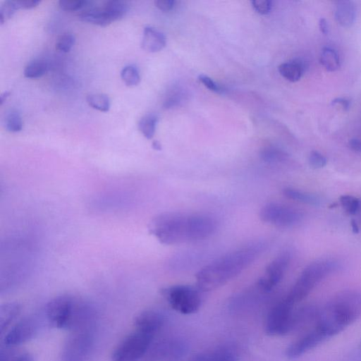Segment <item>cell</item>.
<instances>
[{
	"label": "cell",
	"instance_id": "6da1fadb",
	"mask_svg": "<svg viewBox=\"0 0 361 361\" xmlns=\"http://www.w3.org/2000/svg\"><path fill=\"white\" fill-rule=\"evenodd\" d=\"M217 228L216 220L204 214L164 212L148 225L150 234L164 245H176L204 240Z\"/></svg>",
	"mask_w": 361,
	"mask_h": 361
},
{
	"label": "cell",
	"instance_id": "7a4b0ae2",
	"mask_svg": "<svg viewBox=\"0 0 361 361\" xmlns=\"http://www.w3.org/2000/svg\"><path fill=\"white\" fill-rule=\"evenodd\" d=\"M265 249V244L256 242L216 259L196 274L197 288L214 290L231 281L250 266Z\"/></svg>",
	"mask_w": 361,
	"mask_h": 361
},
{
	"label": "cell",
	"instance_id": "3957f363",
	"mask_svg": "<svg viewBox=\"0 0 361 361\" xmlns=\"http://www.w3.org/2000/svg\"><path fill=\"white\" fill-rule=\"evenodd\" d=\"M361 315V294L344 292L319 309L313 325L326 338L342 331Z\"/></svg>",
	"mask_w": 361,
	"mask_h": 361
},
{
	"label": "cell",
	"instance_id": "277c9868",
	"mask_svg": "<svg viewBox=\"0 0 361 361\" xmlns=\"http://www.w3.org/2000/svg\"><path fill=\"white\" fill-rule=\"evenodd\" d=\"M50 326L71 331L91 329L93 310L83 300L71 295H58L48 302L45 308Z\"/></svg>",
	"mask_w": 361,
	"mask_h": 361
},
{
	"label": "cell",
	"instance_id": "5b68a950",
	"mask_svg": "<svg viewBox=\"0 0 361 361\" xmlns=\"http://www.w3.org/2000/svg\"><path fill=\"white\" fill-rule=\"evenodd\" d=\"M338 267V263L331 259H322L310 264L302 271L286 298L294 305L300 302L318 283Z\"/></svg>",
	"mask_w": 361,
	"mask_h": 361
},
{
	"label": "cell",
	"instance_id": "8992f818",
	"mask_svg": "<svg viewBox=\"0 0 361 361\" xmlns=\"http://www.w3.org/2000/svg\"><path fill=\"white\" fill-rule=\"evenodd\" d=\"M199 290L190 286L176 285L162 289L161 294L174 310L183 314H191L201 305Z\"/></svg>",
	"mask_w": 361,
	"mask_h": 361
},
{
	"label": "cell",
	"instance_id": "52a82bcc",
	"mask_svg": "<svg viewBox=\"0 0 361 361\" xmlns=\"http://www.w3.org/2000/svg\"><path fill=\"white\" fill-rule=\"evenodd\" d=\"M154 336L135 330L114 348L112 361H140L153 342Z\"/></svg>",
	"mask_w": 361,
	"mask_h": 361
},
{
	"label": "cell",
	"instance_id": "ba28073f",
	"mask_svg": "<svg viewBox=\"0 0 361 361\" xmlns=\"http://www.w3.org/2000/svg\"><path fill=\"white\" fill-rule=\"evenodd\" d=\"M294 305L286 297L271 309L265 323L268 335L280 336L292 331Z\"/></svg>",
	"mask_w": 361,
	"mask_h": 361
},
{
	"label": "cell",
	"instance_id": "9c48e42d",
	"mask_svg": "<svg viewBox=\"0 0 361 361\" xmlns=\"http://www.w3.org/2000/svg\"><path fill=\"white\" fill-rule=\"evenodd\" d=\"M259 218L263 222L277 227H290L301 221L302 214L291 207L277 202H269L261 208Z\"/></svg>",
	"mask_w": 361,
	"mask_h": 361
},
{
	"label": "cell",
	"instance_id": "30bf717a",
	"mask_svg": "<svg viewBox=\"0 0 361 361\" xmlns=\"http://www.w3.org/2000/svg\"><path fill=\"white\" fill-rule=\"evenodd\" d=\"M187 345L177 338L164 339L151 344L140 361H180L186 354Z\"/></svg>",
	"mask_w": 361,
	"mask_h": 361
},
{
	"label": "cell",
	"instance_id": "8fae6325",
	"mask_svg": "<svg viewBox=\"0 0 361 361\" xmlns=\"http://www.w3.org/2000/svg\"><path fill=\"white\" fill-rule=\"evenodd\" d=\"M92 345L91 329L71 331L63 350L64 361H83Z\"/></svg>",
	"mask_w": 361,
	"mask_h": 361
},
{
	"label": "cell",
	"instance_id": "7c38bea8",
	"mask_svg": "<svg viewBox=\"0 0 361 361\" xmlns=\"http://www.w3.org/2000/svg\"><path fill=\"white\" fill-rule=\"evenodd\" d=\"M290 262L288 252L279 254L267 265L264 274L258 281V287L263 291L271 290L283 279Z\"/></svg>",
	"mask_w": 361,
	"mask_h": 361
},
{
	"label": "cell",
	"instance_id": "4fadbf2b",
	"mask_svg": "<svg viewBox=\"0 0 361 361\" xmlns=\"http://www.w3.org/2000/svg\"><path fill=\"white\" fill-rule=\"evenodd\" d=\"M326 339L319 330L312 326L287 348L286 355L290 359L297 358L313 349Z\"/></svg>",
	"mask_w": 361,
	"mask_h": 361
},
{
	"label": "cell",
	"instance_id": "5bb4252c",
	"mask_svg": "<svg viewBox=\"0 0 361 361\" xmlns=\"http://www.w3.org/2000/svg\"><path fill=\"white\" fill-rule=\"evenodd\" d=\"M37 326L31 318H24L18 322L5 335L4 343L13 348L31 340L36 334Z\"/></svg>",
	"mask_w": 361,
	"mask_h": 361
},
{
	"label": "cell",
	"instance_id": "9a60e30c",
	"mask_svg": "<svg viewBox=\"0 0 361 361\" xmlns=\"http://www.w3.org/2000/svg\"><path fill=\"white\" fill-rule=\"evenodd\" d=\"M164 317L159 312L145 310L139 313L135 318V330L155 336L163 326Z\"/></svg>",
	"mask_w": 361,
	"mask_h": 361
},
{
	"label": "cell",
	"instance_id": "2e32d148",
	"mask_svg": "<svg viewBox=\"0 0 361 361\" xmlns=\"http://www.w3.org/2000/svg\"><path fill=\"white\" fill-rule=\"evenodd\" d=\"M166 42L165 35L159 30L151 26L144 28L141 42L144 50L151 53L157 52L165 47Z\"/></svg>",
	"mask_w": 361,
	"mask_h": 361
},
{
	"label": "cell",
	"instance_id": "e0dca14e",
	"mask_svg": "<svg viewBox=\"0 0 361 361\" xmlns=\"http://www.w3.org/2000/svg\"><path fill=\"white\" fill-rule=\"evenodd\" d=\"M334 16L336 22L342 27L351 26L356 18V7L351 1L336 2Z\"/></svg>",
	"mask_w": 361,
	"mask_h": 361
},
{
	"label": "cell",
	"instance_id": "ac0fdd59",
	"mask_svg": "<svg viewBox=\"0 0 361 361\" xmlns=\"http://www.w3.org/2000/svg\"><path fill=\"white\" fill-rule=\"evenodd\" d=\"M79 18L99 26H106L114 22L104 6L87 7L79 14Z\"/></svg>",
	"mask_w": 361,
	"mask_h": 361
},
{
	"label": "cell",
	"instance_id": "d6986e66",
	"mask_svg": "<svg viewBox=\"0 0 361 361\" xmlns=\"http://www.w3.org/2000/svg\"><path fill=\"white\" fill-rule=\"evenodd\" d=\"M306 65L303 61L299 59H293L281 63L279 66V72L287 80L297 82L302 76L305 71Z\"/></svg>",
	"mask_w": 361,
	"mask_h": 361
},
{
	"label": "cell",
	"instance_id": "ffe728a7",
	"mask_svg": "<svg viewBox=\"0 0 361 361\" xmlns=\"http://www.w3.org/2000/svg\"><path fill=\"white\" fill-rule=\"evenodd\" d=\"M21 311L20 305L14 302H7L1 305L0 309V329L3 334L11 324L20 314Z\"/></svg>",
	"mask_w": 361,
	"mask_h": 361
},
{
	"label": "cell",
	"instance_id": "44dd1931",
	"mask_svg": "<svg viewBox=\"0 0 361 361\" xmlns=\"http://www.w3.org/2000/svg\"><path fill=\"white\" fill-rule=\"evenodd\" d=\"M320 63L328 71H335L340 66L339 56L332 48L324 47L320 54Z\"/></svg>",
	"mask_w": 361,
	"mask_h": 361
},
{
	"label": "cell",
	"instance_id": "7402d4cb",
	"mask_svg": "<svg viewBox=\"0 0 361 361\" xmlns=\"http://www.w3.org/2000/svg\"><path fill=\"white\" fill-rule=\"evenodd\" d=\"M48 63L43 59H35L25 67L23 74L27 78H38L48 71Z\"/></svg>",
	"mask_w": 361,
	"mask_h": 361
},
{
	"label": "cell",
	"instance_id": "603a6c76",
	"mask_svg": "<svg viewBox=\"0 0 361 361\" xmlns=\"http://www.w3.org/2000/svg\"><path fill=\"white\" fill-rule=\"evenodd\" d=\"M283 192L284 196L288 199L312 205L319 204L320 202V200L317 196L296 189L290 188H285Z\"/></svg>",
	"mask_w": 361,
	"mask_h": 361
},
{
	"label": "cell",
	"instance_id": "cb8c5ba5",
	"mask_svg": "<svg viewBox=\"0 0 361 361\" xmlns=\"http://www.w3.org/2000/svg\"><path fill=\"white\" fill-rule=\"evenodd\" d=\"M157 122L158 117L157 115L152 113L147 114L139 121L138 128L147 139H151L154 135Z\"/></svg>",
	"mask_w": 361,
	"mask_h": 361
},
{
	"label": "cell",
	"instance_id": "d4e9b609",
	"mask_svg": "<svg viewBox=\"0 0 361 361\" xmlns=\"http://www.w3.org/2000/svg\"><path fill=\"white\" fill-rule=\"evenodd\" d=\"M113 21L121 19L128 11V5L123 1H108L103 5Z\"/></svg>",
	"mask_w": 361,
	"mask_h": 361
},
{
	"label": "cell",
	"instance_id": "484cf974",
	"mask_svg": "<svg viewBox=\"0 0 361 361\" xmlns=\"http://www.w3.org/2000/svg\"><path fill=\"white\" fill-rule=\"evenodd\" d=\"M87 102L94 109L106 112L110 109L111 102L109 97L102 93H93L87 97Z\"/></svg>",
	"mask_w": 361,
	"mask_h": 361
},
{
	"label": "cell",
	"instance_id": "4316f807",
	"mask_svg": "<svg viewBox=\"0 0 361 361\" xmlns=\"http://www.w3.org/2000/svg\"><path fill=\"white\" fill-rule=\"evenodd\" d=\"M121 78L129 87L136 86L140 81V75L136 66L129 64L124 66L121 71Z\"/></svg>",
	"mask_w": 361,
	"mask_h": 361
},
{
	"label": "cell",
	"instance_id": "83f0119b",
	"mask_svg": "<svg viewBox=\"0 0 361 361\" xmlns=\"http://www.w3.org/2000/svg\"><path fill=\"white\" fill-rule=\"evenodd\" d=\"M6 129L11 133H17L23 128V120L20 114L16 109L8 111L4 118Z\"/></svg>",
	"mask_w": 361,
	"mask_h": 361
},
{
	"label": "cell",
	"instance_id": "f1b7e54d",
	"mask_svg": "<svg viewBox=\"0 0 361 361\" xmlns=\"http://www.w3.org/2000/svg\"><path fill=\"white\" fill-rule=\"evenodd\" d=\"M261 158L268 163H279L286 159L287 154L277 148L268 147L262 151Z\"/></svg>",
	"mask_w": 361,
	"mask_h": 361
},
{
	"label": "cell",
	"instance_id": "f546056e",
	"mask_svg": "<svg viewBox=\"0 0 361 361\" xmlns=\"http://www.w3.org/2000/svg\"><path fill=\"white\" fill-rule=\"evenodd\" d=\"M20 9L17 0H7L4 1L0 6V23L3 24L8 20L14 13Z\"/></svg>",
	"mask_w": 361,
	"mask_h": 361
},
{
	"label": "cell",
	"instance_id": "4dcf8cb0",
	"mask_svg": "<svg viewBox=\"0 0 361 361\" xmlns=\"http://www.w3.org/2000/svg\"><path fill=\"white\" fill-rule=\"evenodd\" d=\"M0 361H34L32 357L27 353L6 349L1 350Z\"/></svg>",
	"mask_w": 361,
	"mask_h": 361
},
{
	"label": "cell",
	"instance_id": "1f68e13d",
	"mask_svg": "<svg viewBox=\"0 0 361 361\" xmlns=\"http://www.w3.org/2000/svg\"><path fill=\"white\" fill-rule=\"evenodd\" d=\"M75 42V36L70 32L61 34L56 42V49L60 51L68 52L73 47Z\"/></svg>",
	"mask_w": 361,
	"mask_h": 361
},
{
	"label": "cell",
	"instance_id": "d6a6232c",
	"mask_svg": "<svg viewBox=\"0 0 361 361\" xmlns=\"http://www.w3.org/2000/svg\"><path fill=\"white\" fill-rule=\"evenodd\" d=\"M339 201L341 206L350 214H355L360 209V200L352 195H342L340 197Z\"/></svg>",
	"mask_w": 361,
	"mask_h": 361
},
{
	"label": "cell",
	"instance_id": "836d02e7",
	"mask_svg": "<svg viewBox=\"0 0 361 361\" xmlns=\"http://www.w3.org/2000/svg\"><path fill=\"white\" fill-rule=\"evenodd\" d=\"M212 361H235V353L230 347H221L212 352Z\"/></svg>",
	"mask_w": 361,
	"mask_h": 361
},
{
	"label": "cell",
	"instance_id": "e575fe53",
	"mask_svg": "<svg viewBox=\"0 0 361 361\" xmlns=\"http://www.w3.org/2000/svg\"><path fill=\"white\" fill-rule=\"evenodd\" d=\"M89 3L85 0H61L59 1L60 8L66 11L83 10L87 7Z\"/></svg>",
	"mask_w": 361,
	"mask_h": 361
},
{
	"label": "cell",
	"instance_id": "d590c367",
	"mask_svg": "<svg viewBox=\"0 0 361 361\" xmlns=\"http://www.w3.org/2000/svg\"><path fill=\"white\" fill-rule=\"evenodd\" d=\"M180 90L178 88H173L168 92L164 102V108L169 109L181 102L183 94Z\"/></svg>",
	"mask_w": 361,
	"mask_h": 361
},
{
	"label": "cell",
	"instance_id": "8d00e7d4",
	"mask_svg": "<svg viewBox=\"0 0 361 361\" xmlns=\"http://www.w3.org/2000/svg\"><path fill=\"white\" fill-rule=\"evenodd\" d=\"M309 163L314 169H321L326 166V158L317 151H312L309 156Z\"/></svg>",
	"mask_w": 361,
	"mask_h": 361
},
{
	"label": "cell",
	"instance_id": "74e56055",
	"mask_svg": "<svg viewBox=\"0 0 361 361\" xmlns=\"http://www.w3.org/2000/svg\"><path fill=\"white\" fill-rule=\"evenodd\" d=\"M252 4L255 10L260 14H267L271 8V1L269 0H254Z\"/></svg>",
	"mask_w": 361,
	"mask_h": 361
},
{
	"label": "cell",
	"instance_id": "f35d334b",
	"mask_svg": "<svg viewBox=\"0 0 361 361\" xmlns=\"http://www.w3.org/2000/svg\"><path fill=\"white\" fill-rule=\"evenodd\" d=\"M199 80L209 90L215 92H222V87L215 82L211 78L205 75H200Z\"/></svg>",
	"mask_w": 361,
	"mask_h": 361
},
{
	"label": "cell",
	"instance_id": "ab89813d",
	"mask_svg": "<svg viewBox=\"0 0 361 361\" xmlns=\"http://www.w3.org/2000/svg\"><path fill=\"white\" fill-rule=\"evenodd\" d=\"M173 0H157L154 1L155 6L161 11H169L174 6Z\"/></svg>",
	"mask_w": 361,
	"mask_h": 361
},
{
	"label": "cell",
	"instance_id": "60d3db41",
	"mask_svg": "<svg viewBox=\"0 0 361 361\" xmlns=\"http://www.w3.org/2000/svg\"><path fill=\"white\" fill-rule=\"evenodd\" d=\"M40 3L37 0H17L19 8L30 9L37 6Z\"/></svg>",
	"mask_w": 361,
	"mask_h": 361
},
{
	"label": "cell",
	"instance_id": "b9f144b4",
	"mask_svg": "<svg viewBox=\"0 0 361 361\" xmlns=\"http://www.w3.org/2000/svg\"><path fill=\"white\" fill-rule=\"evenodd\" d=\"M333 106H339L343 111H348L350 107V102L344 98H336L331 102Z\"/></svg>",
	"mask_w": 361,
	"mask_h": 361
},
{
	"label": "cell",
	"instance_id": "7bdbcfd3",
	"mask_svg": "<svg viewBox=\"0 0 361 361\" xmlns=\"http://www.w3.org/2000/svg\"><path fill=\"white\" fill-rule=\"evenodd\" d=\"M190 361H212V353H201L193 357Z\"/></svg>",
	"mask_w": 361,
	"mask_h": 361
},
{
	"label": "cell",
	"instance_id": "ee69618b",
	"mask_svg": "<svg viewBox=\"0 0 361 361\" xmlns=\"http://www.w3.org/2000/svg\"><path fill=\"white\" fill-rule=\"evenodd\" d=\"M350 147L357 152H361V140L358 139H351L349 140Z\"/></svg>",
	"mask_w": 361,
	"mask_h": 361
},
{
	"label": "cell",
	"instance_id": "f6af8a7d",
	"mask_svg": "<svg viewBox=\"0 0 361 361\" xmlns=\"http://www.w3.org/2000/svg\"><path fill=\"white\" fill-rule=\"evenodd\" d=\"M319 27L320 31L324 34L326 35L329 32V26L326 20L324 18H321L319 22Z\"/></svg>",
	"mask_w": 361,
	"mask_h": 361
},
{
	"label": "cell",
	"instance_id": "bcb514c9",
	"mask_svg": "<svg viewBox=\"0 0 361 361\" xmlns=\"http://www.w3.org/2000/svg\"><path fill=\"white\" fill-rule=\"evenodd\" d=\"M351 227H352L353 232L355 234H357L359 233V227H358L355 220H354V219L351 220Z\"/></svg>",
	"mask_w": 361,
	"mask_h": 361
},
{
	"label": "cell",
	"instance_id": "7dc6e473",
	"mask_svg": "<svg viewBox=\"0 0 361 361\" xmlns=\"http://www.w3.org/2000/svg\"><path fill=\"white\" fill-rule=\"evenodd\" d=\"M10 95V92H4V93H2L0 96V103L1 104H2L6 99L7 98L9 97Z\"/></svg>",
	"mask_w": 361,
	"mask_h": 361
},
{
	"label": "cell",
	"instance_id": "c3c4849f",
	"mask_svg": "<svg viewBox=\"0 0 361 361\" xmlns=\"http://www.w3.org/2000/svg\"><path fill=\"white\" fill-rule=\"evenodd\" d=\"M152 147L154 149H157V150H160L161 148V144L157 140L153 142Z\"/></svg>",
	"mask_w": 361,
	"mask_h": 361
}]
</instances>
